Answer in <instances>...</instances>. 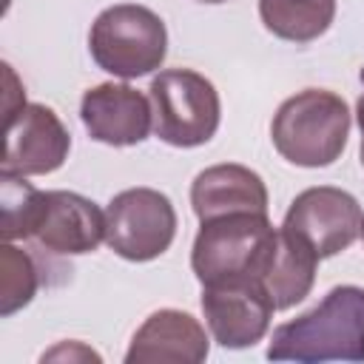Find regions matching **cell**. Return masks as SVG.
I'll return each mask as SVG.
<instances>
[{"mask_svg":"<svg viewBox=\"0 0 364 364\" xmlns=\"http://www.w3.org/2000/svg\"><path fill=\"white\" fill-rule=\"evenodd\" d=\"M270 361H364V287H333L313 310L273 330Z\"/></svg>","mask_w":364,"mask_h":364,"instance_id":"obj_1","label":"cell"},{"mask_svg":"<svg viewBox=\"0 0 364 364\" xmlns=\"http://www.w3.org/2000/svg\"><path fill=\"white\" fill-rule=\"evenodd\" d=\"M350 108L324 88H304L287 97L270 122L273 148L299 168H327L347 148Z\"/></svg>","mask_w":364,"mask_h":364,"instance_id":"obj_2","label":"cell"},{"mask_svg":"<svg viewBox=\"0 0 364 364\" xmlns=\"http://www.w3.org/2000/svg\"><path fill=\"white\" fill-rule=\"evenodd\" d=\"M276 247V228L267 213H225L199 222L191 267L202 284L262 279Z\"/></svg>","mask_w":364,"mask_h":364,"instance_id":"obj_3","label":"cell"},{"mask_svg":"<svg viewBox=\"0 0 364 364\" xmlns=\"http://www.w3.org/2000/svg\"><path fill=\"white\" fill-rule=\"evenodd\" d=\"M94 63L122 80L156 71L168 54V28L156 11L139 3H117L97 14L88 34Z\"/></svg>","mask_w":364,"mask_h":364,"instance_id":"obj_4","label":"cell"},{"mask_svg":"<svg viewBox=\"0 0 364 364\" xmlns=\"http://www.w3.org/2000/svg\"><path fill=\"white\" fill-rule=\"evenodd\" d=\"M154 108V134L173 148L205 145L222 119L213 82L191 68H165L148 88Z\"/></svg>","mask_w":364,"mask_h":364,"instance_id":"obj_5","label":"cell"},{"mask_svg":"<svg viewBox=\"0 0 364 364\" xmlns=\"http://www.w3.org/2000/svg\"><path fill=\"white\" fill-rule=\"evenodd\" d=\"M176 236V210L154 188L119 191L105 208V242L128 262L162 256Z\"/></svg>","mask_w":364,"mask_h":364,"instance_id":"obj_6","label":"cell"},{"mask_svg":"<svg viewBox=\"0 0 364 364\" xmlns=\"http://www.w3.org/2000/svg\"><path fill=\"white\" fill-rule=\"evenodd\" d=\"M273 299L262 279L202 284V313L216 344L245 350L264 338L273 318Z\"/></svg>","mask_w":364,"mask_h":364,"instance_id":"obj_7","label":"cell"},{"mask_svg":"<svg viewBox=\"0 0 364 364\" xmlns=\"http://www.w3.org/2000/svg\"><path fill=\"white\" fill-rule=\"evenodd\" d=\"M361 225H364V210L355 202V196L330 185L301 191L290 202L282 222V228L310 242L318 259H330L347 250L361 236Z\"/></svg>","mask_w":364,"mask_h":364,"instance_id":"obj_8","label":"cell"},{"mask_svg":"<svg viewBox=\"0 0 364 364\" xmlns=\"http://www.w3.org/2000/svg\"><path fill=\"white\" fill-rule=\"evenodd\" d=\"M71 136L60 117L43 102H23L6 117V151L0 173L43 176L68 159Z\"/></svg>","mask_w":364,"mask_h":364,"instance_id":"obj_9","label":"cell"},{"mask_svg":"<svg viewBox=\"0 0 364 364\" xmlns=\"http://www.w3.org/2000/svg\"><path fill=\"white\" fill-rule=\"evenodd\" d=\"M80 119L91 139L114 148L136 145L154 131L151 97L125 82H102L88 88L80 102Z\"/></svg>","mask_w":364,"mask_h":364,"instance_id":"obj_10","label":"cell"},{"mask_svg":"<svg viewBox=\"0 0 364 364\" xmlns=\"http://www.w3.org/2000/svg\"><path fill=\"white\" fill-rule=\"evenodd\" d=\"M31 239L60 256L91 253L105 239V213L74 191H43V208Z\"/></svg>","mask_w":364,"mask_h":364,"instance_id":"obj_11","label":"cell"},{"mask_svg":"<svg viewBox=\"0 0 364 364\" xmlns=\"http://www.w3.org/2000/svg\"><path fill=\"white\" fill-rule=\"evenodd\" d=\"M208 358V333L205 327L182 310H156L145 318V324L134 333L131 347L125 353L128 364L145 361H182L199 364Z\"/></svg>","mask_w":364,"mask_h":364,"instance_id":"obj_12","label":"cell"},{"mask_svg":"<svg viewBox=\"0 0 364 364\" xmlns=\"http://www.w3.org/2000/svg\"><path fill=\"white\" fill-rule=\"evenodd\" d=\"M191 208L199 222L225 213H267V188L262 176L245 165H210L199 171L191 185Z\"/></svg>","mask_w":364,"mask_h":364,"instance_id":"obj_13","label":"cell"},{"mask_svg":"<svg viewBox=\"0 0 364 364\" xmlns=\"http://www.w3.org/2000/svg\"><path fill=\"white\" fill-rule=\"evenodd\" d=\"M318 262H321L318 253L299 233H293L287 228L276 230V247L262 273V282H264L276 310H290L304 296H310Z\"/></svg>","mask_w":364,"mask_h":364,"instance_id":"obj_14","label":"cell"},{"mask_svg":"<svg viewBox=\"0 0 364 364\" xmlns=\"http://www.w3.org/2000/svg\"><path fill=\"white\" fill-rule=\"evenodd\" d=\"M259 17L279 40L310 43L330 28L336 0H259Z\"/></svg>","mask_w":364,"mask_h":364,"instance_id":"obj_15","label":"cell"},{"mask_svg":"<svg viewBox=\"0 0 364 364\" xmlns=\"http://www.w3.org/2000/svg\"><path fill=\"white\" fill-rule=\"evenodd\" d=\"M43 208V191L31 188L26 176L0 173V236L3 242L31 239Z\"/></svg>","mask_w":364,"mask_h":364,"instance_id":"obj_16","label":"cell"},{"mask_svg":"<svg viewBox=\"0 0 364 364\" xmlns=\"http://www.w3.org/2000/svg\"><path fill=\"white\" fill-rule=\"evenodd\" d=\"M37 293V267L31 256L11 242L0 247V316H11L26 307Z\"/></svg>","mask_w":364,"mask_h":364,"instance_id":"obj_17","label":"cell"},{"mask_svg":"<svg viewBox=\"0 0 364 364\" xmlns=\"http://www.w3.org/2000/svg\"><path fill=\"white\" fill-rule=\"evenodd\" d=\"M355 117H358V128H361V165H364V94L358 97V105H355Z\"/></svg>","mask_w":364,"mask_h":364,"instance_id":"obj_18","label":"cell"},{"mask_svg":"<svg viewBox=\"0 0 364 364\" xmlns=\"http://www.w3.org/2000/svg\"><path fill=\"white\" fill-rule=\"evenodd\" d=\"M202 3H225V0H202Z\"/></svg>","mask_w":364,"mask_h":364,"instance_id":"obj_19","label":"cell"},{"mask_svg":"<svg viewBox=\"0 0 364 364\" xmlns=\"http://www.w3.org/2000/svg\"><path fill=\"white\" fill-rule=\"evenodd\" d=\"M361 236H364V225H361Z\"/></svg>","mask_w":364,"mask_h":364,"instance_id":"obj_20","label":"cell"}]
</instances>
